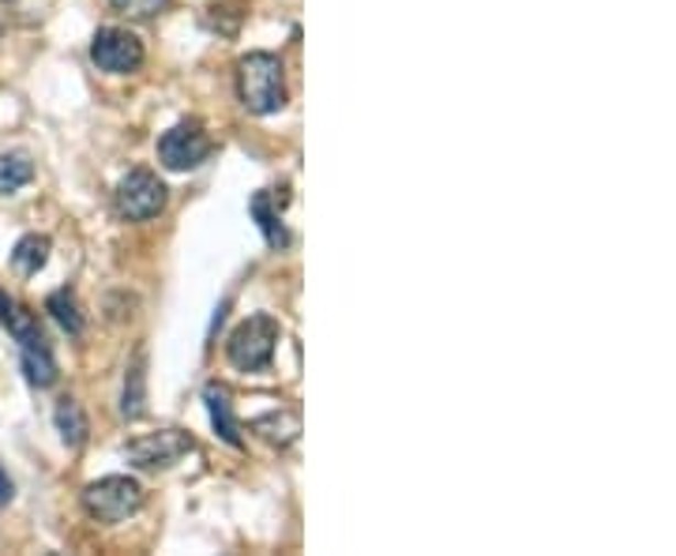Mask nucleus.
<instances>
[{
    "instance_id": "nucleus-7",
    "label": "nucleus",
    "mask_w": 676,
    "mask_h": 556,
    "mask_svg": "<svg viewBox=\"0 0 676 556\" xmlns=\"http://www.w3.org/2000/svg\"><path fill=\"white\" fill-rule=\"evenodd\" d=\"M90 61L109 76H128L143 65V42L124 26H102L90 42Z\"/></svg>"
},
{
    "instance_id": "nucleus-19",
    "label": "nucleus",
    "mask_w": 676,
    "mask_h": 556,
    "mask_svg": "<svg viewBox=\"0 0 676 556\" xmlns=\"http://www.w3.org/2000/svg\"><path fill=\"white\" fill-rule=\"evenodd\" d=\"M12 497H15V486H12V478L4 473V467H0V504H8Z\"/></svg>"
},
{
    "instance_id": "nucleus-6",
    "label": "nucleus",
    "mask_w": 676,
    "mask_h": 556,
    "mask_svg": "<svg viewBox=\"0 0 676 556\" xmlns=\"http://www.w3.org/2000/svg\"><path fill=\"white\" fill-rule=\"evenodd\" d=\"M192 448H196V440H192L188 433H181V428H159V433H148V436H140V440L128 444L124 459L140 470H162V467L181 462Z\"/></svg>"
},
{
    "instance_id": "nucleus-16",
    "label": "nucleus",
    "mask_w": 676,
    "mask_h": 556,
    "mask_svg": "<svg viewBox=\"0 0 676 556\" xmlns=\"http://www.w3.org/2000/svg\"><path fill=\"white\" fill-rule=\"evenodd\" d=\"M20 358H23L26 380H31L34 388H53V384H57V361H53L50 346H26V350H20Z\"/></svg>"
},
{
    "instance_id": "nucleus-4",
    "label": "nucleus",
    "mask_w": 676,
    "mask_h": 556,
    "mask_svg": "<svg viewBox=\"0 0 676 556\" xmlns=\"http://www.w3.org/2000/svg\"><path fill=\"white\" fill-rule=\"evenodd\" d=\"M113 199L121 218H128V222H148V218L162 215V207H166V185H162L154 170H132L121 177Z\"/></svg>"
},
{
    "instance_id": "nucleus-1",
    "label": "nucleus",
    "mask_w": 676,
    "mask_h": 556,
    "mask_svg": "<svg viewBox=\"0 0 676 556\" xmlns=\"http://www.w3.org/2000/svg\"><path fill=\"white\" fill-rule=\"evenodd\" d=\"M237 95L255 117H271L286 106V72L275 53L260 50L237 61Z\"/></svg>"
},
{
    "instance_id": "nucleus-12",
    "label": "nucleus",
    "mask_w": 676,
    "mask_h": 556,
    "mask_svg": "<svg viewBox=\"0 0 676 556\" xmlns=\"http://www.w3.org/2000/svg\"><path fill=\"white\" fill-rule=\"evenodd\" d=\"M53 422H57V433H61V440L68 444L72 451H79L87 444V433H90V425H87V414H84V406L76 403V399H61L57 410H53Z\"/></svg>"
},
{
    "instance_id": "nucleus-2",
    "label": "nucleus",
    "mask_w": 676,
    "mask_h": 556,
    "mask_svg": "<svg viewBox=\"0 0 676 556\" xmlns=\"http://www.w3.org/2000/svg\"><path fill=\"white\" fill-rule=\"evenodd\" d=\"M279 335H282V327H279L275 316L255 313L244 324L233 327L230 342H226V358H230L233 369H241V372L271 369V361H275Z\"/></svg>"
},
{
    "instance_id": "nucleus-9",
    "label": "nucleus",
    "mask_w": 676,
    "mask_h": 556,
    "mask_svg": "<svg viewBox=\"0 0 676 556\" xmlns=\"http://www.w3.org/2000/svg\"><path fill=\"white\" fill-rule=\"evenodd\" d=\"M204 403H207V414H211V425H215V433L222 436L230 448H241V425H237V417H233V406H230V395H226V388H218V384H207L204 388Z\"/></svg>"
},
{
    "instance_id": "nucleus-10",
    "label": "nucleus",
    "mask_w": 676,
    "mask_h": 556,
    "mask_svg": "<svg viewBox=\"0 0 676 556\" xmlns=\"http://www.w3.org/2000/svg\"><path fill=\"white\" fill-rule=\"evenodd\" d=\"M148 403V353L135 350L132 364H128V380H124V399H121V414L128 422H135V417H143V406Z\"/></svg>"
},
{
    "instance_id": "nucleus-8",
    "label": "nucleus",
    "mask_w": 676,
    "mask_h": 556,
    "mask_svg": "<svg viewBox=\"0 0 676 556\" xmlns=\"http://www.w3.org/2000/svg\"><path fill=\"white\" fill-rule=\"evenodd\" d=\"M0 324L8 327V335H12L15 342H20V350H26V346H45V335L39 327V316L26 313V308L20 305V301H12L0 290Z\"/></svg>"
},
{
    "instance_id": "nucleus-17",
    "label": "nucleus",
    "mask_w": 676,
    "mask_h": 556,
    "mask_svg": "<svg viewBox=\"0 0 676 556\" xmlns=\"http://www.w3.org/2000/svg\"><path fill=\"white\" fill-rule=\"evenodd\" d=\"M252 215H255V222H260V230H263V237H268L271 249H286L290 233H286V226H282L279 211H271V196L268 193L252 196Z\"/></svg>"
},
{
    "instance_id": "nucleus-14",
    "label": "nucleus",
    "mask_w": 676,
    "mask_h": 556,
    "mask_svg": "<svg viewBox=\"0 0 676 556\" xmlns=\"http://www.w3.org/2000/svg\"><path fill=\"white\" fill-rule=\"evenodd\" d=\"M31 177H34V162L26 151L0 154V196L20 193L23 185H31Z\"/></svg>"
},
{
    "instance_id": "nucleus-15",
    "label": "nucleus",
    "mask_w": 676,
    "mask_h": 556,
    "mask_svg": "<svg viewBox=\"0 0 676 556\" xmlns=\"http://www.w3.org/2000/svg\"><path fill=\"white\" fill-rule=\"evenodd\" d=\"M45 313L57 320L64 331L72 335V339H79L84 335V313H79V301L72 290H57V294L45 297Z\"/></svg>"
},
{
    "instance_id": "nucleus-11",
    "label": "nucleus",
    "mask_w": 676,
    "mask_h": 556,
    "mask_svg": "<svg viewBox=\"0 0 676 556\" xmlns=\"http://www.w3.org/2000/svg\"><path fill=\"white\" fill-rule=\"evenodd\" d=\"M252 433H260L268 444H275V448H286V444L297 440L301 433V417L290 414V410H271V414H260L252 417Z\"/></svg>"
},
{
    "instance_id": "nucleus-5",
    "label": "nucleus",
    "mask_w": 676,
    "mask_h": 556,
    "mask_svg": "<svg viewBox=\"0 0 676 556\" xmlns=\"http://www.w3.org/2000/svg\"><path fill=\"white\" fill-rule=\"evenodd\" d=\"M211 135L204 132L199 121H181L159 140V162L173 173H185V170H196L199 162H207L211 154Z\"/></svg>"
},
{
    "instance_id": "nucleus-18",
    "label": "nucleus",
    "mask_w": 676,
    "mask_h": 556,
    "mask_svg": "<svg viewBox=\"0 0 676 556\" xmlns=\"http://www.w3.org/2000/svg\"><path fill=\"white\" fill-rule=\"evenodd\" d=\"M109 4L121 15H128V20H154L159 12H166L170 0H109Z\"/></svg>"
},
{
    "instance_id": "nucleus-13",
    "label": "nucleus",
    "mask_w": 676,
    "mask_h": 556,
    "mask_svg": "<svg viewBox=\"0 0 676 556\" xmlns=\"http://www.w3.org/2000/svg\"><path fill=\"white\" fill-rule=\"evenodd\" d=\"M45 260H50V237L42 233H26L15 241L12 249V268L20 271V275H39L45 268Z\"/></svg>"
},
{
    "instance_id": "nucleus-3",
    "label": "nucleus",
    "mask_w": 676,
    "mask_h": 556,
    "mask_svg": "<svg viewBox=\"0 0 676 556\" xmlns=\"http://www.w3.org/2000/svg\"><path fill=\"white\" fill-rule=\"evenodd\" d=\"M143 504V486L124 473H109V478L90 481L84 489V508L98 523H121V519L135 515Z\"/></svg>"
}]
</instances>
